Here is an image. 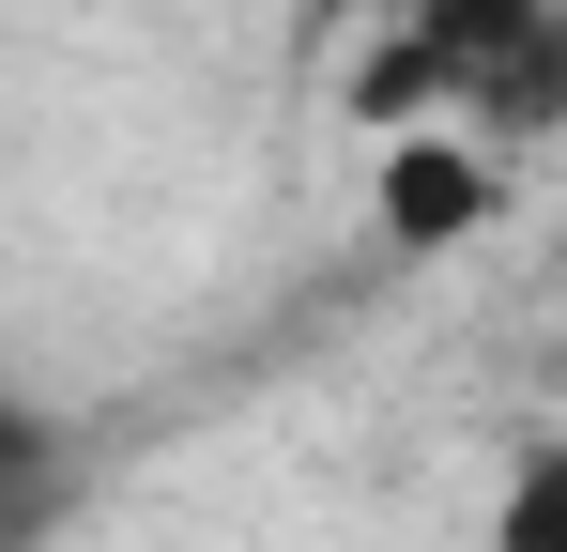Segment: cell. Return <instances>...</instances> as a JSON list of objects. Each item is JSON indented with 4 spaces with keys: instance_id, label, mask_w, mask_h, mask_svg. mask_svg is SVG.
I'll use <instances>...</instances> for the list:
<instances>
[{
    "instance_id": "cell-1",
    "label": "cell",
    "mask_w": 567,
    "mask_h": 552,
    "mask_svg": "<svg viewBox=\"0 0 567 552\" xmlns=\"http://www.w3.org/2000/svg\"><path fill=\"white\" fill-rule=\"evenodd\" d=\"M369 215H383L399 262H445V246H475V231L506 215V154L475 139L461 108H445V123H399L369 154Z\"/></svg>"
},
{
    "instance_id": "cell-3",
    "label": "cell",
    "mask_w": 567,
    "mask_h": 552,
    "mask_svg": "<svg viewBox=\"0 0 567 552\" xmlns=\"http://www.w3.org/2000/svg\"><path fill=\"white\" fill-rule=\"evenodd\" d=\"M430 108H461V78H445L414 31H383L369 62H353V123H369V139H399V123H430Z\"/></svg>"
},
{
    "instance_id": "cell-4",
    "label": "cell",
    "mask_w": 567,
    "mask_h": 552,
    "mask_svg": "<svg viewBox=\"0 0 567 552\" xmlns=\"http://www.w3.org/2000/svg\"><path fill=\"white\" fill-rule=\"evenodd\" d=\"M491 552H567V446L506 476V507H491Z\"/></svg>"
},
{
    "instance_id": "cell-2",
    "label": "cell",
    "mask_w": 567,
    "mask_h": 552,
    "mask_svg": "<svg viewBox=\"0 0 567 552\" xmlns=\"http://www.w3.org/2000/svg\"><path fill=\"white\" fill-rule=\"evenodd\" d=\"M399 31H414V47L461 78V108H475V92H491L506 62H522V47H537V31H553V0H414Z\"/></svg>"
}]
</instances>
